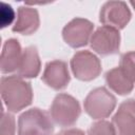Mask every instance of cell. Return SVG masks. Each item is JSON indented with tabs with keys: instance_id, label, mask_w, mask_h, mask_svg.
Listing matches in <instances>:
<instances>
[{
	"instance_id": "obj_1",
	"label": "cell",
	"mask_w": 135,
	"mask_h": 135,
	"mask_svg": "<svg viewBox=\"0 0 135 135\" xmlns=\"http://www.w3.org/2000/svg\"><path fill=\"white\" fill-rule=\"evenodd\" d=\"M1 97L8 112L17 113L33 101L31 82L14 75L1 78Z\"/></svg>"
},
{
	"instance_id": "obj_2",
	"label": "cell",
	"mask_w": 135,
	"mask_h": 135,
	"mask_svg": "<svg viewBox=\"0 0 135 135\" xmlns=\"http://www.w3.org/2000/svg\"><path fill=\"white\" fill-rule=\"evenodd\" d=\"M50 114L53 121L59 127H72L81 114L79 101L72 95L60 93L54 98Z\"/></svg>"
},
{
	"instance_id": "obj_3",
	"label": "cell",
	"mask_w": 135,
	"mask_h": 135,
	"mask_svg": "<svg viewBox=\"0 0 135 135\" xmlns=\"http://www.w3.org/2000/svg\"><path fill=\"white\" fill-rule=\"evenodd\" d=\"M54 124L49 114L33 108L23 112L18 118L17 135H52Z\"/></svg>"
},
{
	"instance_id": "obj_4",
	"label": "cell",
	"mask_w": 135,
	"mask_h": 135,
	"mask_svg": "<svg viewBox=\"0 0 135 135\" xmlns=\"http://www.w3.org/2000/svg\"><path fill=\"white\" fill-rule=\"evenodd\" d=\"M85 113L93 119H103L109 117L116 107V98L104 88H96L92 90L83 102Z\"/></svg>"
},
{
	"instance_id": "obj_5",
	"label": "cell",
	"mask_w": 135,
	"mask_h": 135,
	"mask_svg": "<svg viewBox=\"0 0 135 135\" xmlns=\"http://www.w3.org/2000/svg\"><path fill=\"white\" fill-rule=\"evenodd\" d=\"M71 69L74 76L81 81H91L101 73V62L90 51H79L71 59Z\"/></svg>"
},
{
	"instance_id": "obj_6",
	"label": "cell",
	"mask_w": 135,
	"mask_h": 135,
	"mask_svg": "<svg viewBox=\"0 0 135 135\" xmlns=\"http://www.w3.org/2000/svg\"><path fill=\"white\" fill-rule=\"evenodd\" d=\"M94 24L88 19L76 17L72 19L62 30V38L73 49L82 47L90 42Z\"/></svg>"
},
{
	"instance_id": "obj_7",
	"label": "cell",
	"mask_w": 135,
	"mask_h": 135,
	"mask_svg": "<svg viewBox=\"0 0 135 135\" xmlns=\"http://www.w3.org/2000/svg\"><path fill=\"white\" fill-rule=\"evenodd\" d=\"M90 45L93 51L101 56L114 55L118 53L120 47L119 31L111 26H100L92 34Z\"/></svg>"
},
{
	"instance_id": "obj_8",
	"label": "cell",
	"mask_w": 135,
	"mask_h": 135,
	"mask_svg": "<svg viewBox=\"0 0 135 135\" xmlns=\"http://www.w3.org/2000/svg\"><path fill=\"white\" fill-rule=\"evenodd\" d=\"M131 17V11L123 1H108L101 6L99 13V20L103 25L118 31L126 27Z\"/></svg>"
},
{
	"instance_id": "obj_9",
	"label": "cell",
	"mask_w": 135,
	"mask_h": 135,
	"mask_svg": "<svg viewBox=\"0 0 135 135\" xmlns=\"http://www.w3.org/2000/svg\"><path fill=\"white\" fill-rule=\"evenodd\" d=\"M71 80L68 64L62 60H52L45 64L42 73V81L56 91L65 89Z\"/></svg>"
},
{
	"instance_id": "obj_10",
	"label": "cell",
	"mask_w": 135,
	"mask_h": 135,
	"mask_svg": "<svg viewBox=\"0 0 135 135\" xmlns=\"http://www.w3.org/2000/svg\"><path fill=\"white\" fill-rule=\"evenodd\" d=\"M116 135H135V100L127 99L120 103L112 118Z\"/></svg>"
},
{
	"instance_id": "obj_11",
	"label": "cell",
	"mask_w": 135,
	"mask_h": 135,
	"mask_svg": "<svg viewBox=\"0 0 135 135\" xmlns=\"http://www.w3.org/2000/svg\"><path fill=\"white\" fill-rule=\"evenodd\" d=\"M39 25L40 18L38 11L32 6L22 5L18 7L17 19L12 30L21 35H32L39 28Z\"/></svg>"
},
{
	"instance_id": "obj_12",
	"label": "cell",
	"mask_w": 135,
	"mask_h": 135,
	"mask_svg": "<svg viewBox=\"0 0 135 135\" xmlns=\"http://www.w3.org/2000/svg\"><path fill=\"white\" fill-rule=\"evenodd\" d=\"M22 55L23 51L21 50L19 41L15 38L7 39L4 42L1 52V72L3 74L17 72L21 63Z\"/></svg>"
},
{
	"instance_id": "obj_13",
	"label": "cell",
	"mask_w": 135,
	"mask_h": 135,
	"mask_svg": "<svg viewBox=\"0 0 135 135\" xmlns=\"http://www.w3.org/2000/svg\"><path fill=\"white\" fill-rule=\"evenodd\" d=\"M41 69V61L36 46H27L23 50L20 66L17 76L21 78H36Z\"/></svg>"
},
{
	"instance_id": "obj_14",
	"label": "cell",
	"mask_w": 135,
	"mask_h": 135,
	"mask_svg": "<svg viewBox=\"0 0 135 135\" xmlns=\"http://www.w3.org/2000/svg\"><path fill=\"white\" fill-rule=\"evenodd\" d=\"M104 78L108 86L119 95H128L134 89V82L121 71L119 66L108 71Z\"/></svg>"
},
{
	"instance_id": "obj_15",
	"label": "cell",
	"mask_w": 135,
	"mask_h": 135,
	"mask_svg": "<svg viewBox=\"0 0 135 135\" xmlns=\"http://www.w3.org/2000/svg\"><path fill=\"white\" fill-rule=\"evenodd\" d=\"M119 68L135 83V52H128L121 55Z\"/></svg>"
},
{
	"instance_id": "obj_16",
	"label": "cell",
	"mask_w": 135,
	"mask_h": 135,
	"mask_svg": "<svg viewBox=\"0 0 135 135\" xmlns=\"http://www.w3.org/2000/svg\"><path fill=\"white\" fill-rule=\"evenodd\" d=\"M88 135H116V130L112 122L99 120L91 124L88 130Z\"/></svg>"
},
{
	"instance_id": "obj_17",
	"label": "cell",
	"mask_w": 135,
	"mask_h": 135,
	"mask_svg": "<svg viewBox=\"0 0 135 135\" xmlns=\"http://www.w3.org/2000/svg\"><path fill=\"white\" fill-rule=\"evenodd\" d=\"M0 135H16L15 117L8 112H2L0 123Z\"/></svg>"
},
{
	"instance_id": "obj_18",
	"label": "cell",
	"mask_w": 135,
	"mask_h": 135,
	"mask_svg": "<svg viewBox=\"0 0 135 135\" xmlns=\"http://www.w3.org/2000/svg\"><path fill=\"white\" fill-rule=\"evenodd\" d=\"M0 19H1V27H5L9 24H12V22L15 19V12L13 9V7L4 2L1 3V11H0Z\"/></svg>"
},
{
	"instance_id": "obj_19",
	"label": "cell",
	"mask_w": 135,
	"mask_h": 135,
	"mask_svg": "<svg viewBox=\"0 0 135 135\" xmlns=\"http://www.w3.org/2000/svg\"><path fill=\"white\" fill-rule=\"evenodd\" d=\"M57 135H84V132L82 130H80V129L72 128V129L63 130V131L59 132Z\"/></svg>"
},
{
	"instance_id": "obj_20",
	"label": "cell",
	"mask_w": 135,
	"mask_h": 135,
	"mask_svg": "<svg viewBox=\"0 0 135 135\" xmlns=\"http://www.w3.org/2000/svg\"><path fill=\"white\" fill-rule=\"evenodd\" d=\"M130 3H131V5H132V6H133V7L135 8V1H131Z\"/></svg>"
}]
</instances>
